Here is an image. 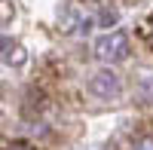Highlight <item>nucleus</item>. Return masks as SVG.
<instances>
[{"label": "nucleus", "mask_w": 153, "mask_h": 150, "mask_svg": "<svg viewBox=\"0 0 153 150\" xmlns=\"http://www.w3.org/2000/svg\"><path fill=\"white\" fill-rule=\"evenodd\" d=\"M120 89H123V83H120V77H117L113 71H98V74L89 77V92H92L95 98H101V101L117 98Z\"/></svg>", "instance_id": "obj_2"}, {"label": "nucleus", "mask_w": 153, "mask_h": 150, "mask_svg": "<svg viewBox=\"0 0 153 150\" xmlns=\"http://www.w3.org/2000/svg\"><path fill=\"white\" fill-rule=\"evenodd\" d=\"M25 55H22V46L19 43H12L9 37H3V61L6 65H19Z\"/></svg>", "instance_id": "obj_3"}, {"label": "nucleus", "mask_w": 153, "mask_h": 150, "mask_svg": "<svg viewBox=\"0 0 153 150\" xmlns=\"http://www.w3.org/2000/svg\"><path fill=\"white\" fill-rule=\"evenodd\" d=\"M101 25H117V12H113V9H104V12H101Z\"/></svg>", "instance_id": "obj_6"}, {"label": "nucleus", "mask_w": 153, "mask_h": 150, "mask_svg": "<svg viewBox=\"0 0 153 150\" xmlns=\"http://www.w3.org/2000/svg\"><path fill=\"white\" fill-rule=\"evenodd\" d=\"M95 55L107 65H117V61H126L129 58V40H126L123 31H110L104 37H98L95 43Z\"/></svg>", "instance_id": "obj_1"}, {"label": "nucleus", "mask_w": 153, "mask_h": 150, "mask_svg": "<svg viewBox=\"0 0 153 150\" xmlns=\"http://www.w3.org/2000/svg\"><path fill=\"white\" fill-rule=\"evenodd\" d=\"M138 34H141V40L153 49V16H147L141 25H138Z\"/></svg>", "instance_id": "obj_4"}, {"label": "nucleus", "mask_w": 153, "mask_h": 150, "mask_svg": "<svg viewBox=\"0 0 153 150\" xmlns=\"http://www.w3.org/2000/svg\"><path fill=\"white\" fill-rule=\"evenodd\" d=\"M132 150H153V135H138V138H132Z\"/></svg>", "instance_id": "obj_5"}, {"label": "nucleus", "mask_w": 153, "mask_h": 150, "mask_svg": "<svg viewBox=\"0 0 153 150\" xmlns=\"http://www.w3.org/2000/svg\"><path fill=\"white\" fill-rule=\"evenodd\" d=\"M3 150H34V147H28V144H22V141H16V144H6Z\"/></svg>", "instance_id": "obj_7"}]
</instances>
